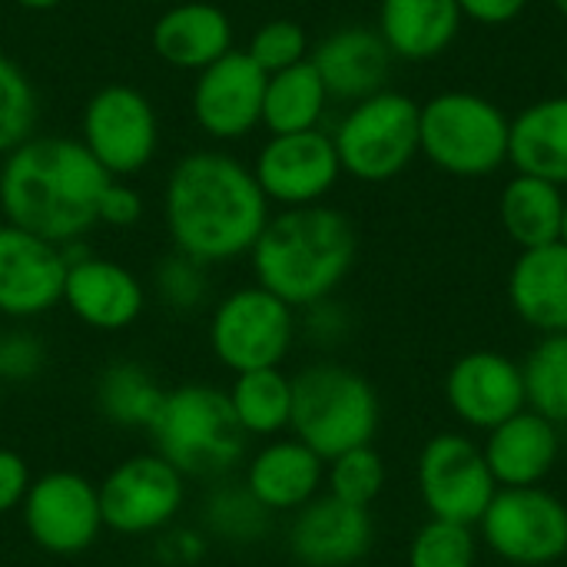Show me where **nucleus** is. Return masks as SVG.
<instances>
[{
    "instance_id": "nucleus-9",
    "label": "nucleus",
    "mask_w": 567,
    "mask_h": 567,
    "mask_svg": "<svg viewBox=\"0 0 567 567\" xmlns=\"http://www.w3.org/2000/svg\"><path fill=\"white\" fill-rule=\"evenodd\" d=\"M159 136L153 100L130 83H106L86 100L76 140L113 179H130L156 159Z\"/></svg>"
},
{
    "instance_id": "nucleus-4",
    "label": "nucleus",
    "mask_w": 567,
    "mask_h": 567,
    "mask_svg": "<svg viewBox=\"0 0 567 567\" xmlns=\"http://www.w3.org/2000/svg\"><path fill=\"white\" fill-rule=\"evenodd\" d=\"M156 455L183 478H226L246 455V432L236 422L223 389L186 382L166 389L163 409L150 429Z\"/></svg>"
},
{
    "instance_id": "nucleus-31",
    "label": "nucleus",
    "mask_w": 567,
    "mask_h": 567,
    "mask_svg": "<svg viewBox=\"0 0 567 567\" xmlns=\"http://www.w3.org/2000/svg\"><path fill=\"white\" fill-rule=\"evenodd\" d=\"M272 512L246 488V482H226L203 498V532L206 538L226 545H256L266 538Z\"/></svg>"
},
{
    "instance_id": "nucleus-37",
    "label": "nucleus",
    "mask_w": 567,
    "mask_h": 567,
    "mask_svg": "<svg viewBox=\"0 0 567 567\" xmlns=\"http://www.w3.org/2000/svg\"><path fill=\"white\" fill-rule=\"evenodd\" d=\"M262 73H279L309 60V37L296 20H266L252 30L249 43L243 47Z\"/></svg>"
},
{
    "instance_id": "nucleus-19",
    "label": "nucleus",
    "mask_w": 567,
    "mask_h": 567,
    "mask_svg": "<svg viewBox=\"0 0 567 567\" xmlns=\"http://www.w3.org/2000/svg\"><path fill=\"white\" fill-rule=\"evenodd\" d=\"M445 395L452 412L472 425L492 432L515 412H522L525 402V379L522 369L502 355V352H468L462 355L445 382Z\"/></svg>"
},
{
    "instance_id": "nucleus-18",
    "label": "nucleus",
    "mask_w": 567,
    "mask_h": 567,
    "mask_svg": "<svg viewBox=\"0 0 567 567\" xmlns=\"http://www.w3.org/2000/svg\"><path fill=\"white\" fill-rule=\"evenodd\" d=\"M372 548L369 508L349 505L336 495H316L289 525V551L306 567H349Z\"/></svg>"
},
{
    "instance_id": "nucleus-34",
    "label": "nucleus",
    "mask_w": 567,
    "mask_h": 567,
    "mask_svg": "<svg viewBox=\"0 0 567 567\" xmlns=\"http://www.w3.org/2000/svg\"><path fill=\"white\" fill-rule=\"evenodd\" d=\"M37 116L40 103L27 70L0 53V159L37 133Z\"/></svg>"
},
{
    "instance_id": "nucleus-1",
    "label": "nucleus",
    "mask_w": 567,
    "mask_h": 567,
    "mask_svg": "<svg viewBox=\"0 0 567 567\" xmlns=\"http://www.w3.org/2000/svg\"><path fill=\"white\" fill-rule=\"evenodd\" d=\"M269 206L252 169L226 150L183 153L163 183V226L173 249L213 269L249 256L272 216Z\"/></svg>"
},
{
    "instance_id": "nucleus-33",
    "label": "nucleus",
    "mask_w": 567,
    "mask_h": 567,
    "mask_svg": "<svg viewBox=\"0 0 567 567\" xmlns=\"http://www.w3.org/2000/svg\"><path fill=\"white\" fill-rule=\"evenodd\" d=\"M153 292L176 316L199 312L213 299V266H206L179 249H169L153 266Z\"/></svg>"
},
{
    "instance_id": "nucleus-46",
    "label": "nucleus",
    "mask_w": 567,
    "mask_h": 567,
    "mask_svg": "<svg viewBox=\"0 0 567 567\" xmlns=\"http://www.w3.org/2000/svg\"><path fill=\"white\" fill-rule=\"evenodd\" d=\"M565 80H567V70H565Z\"/></svg>"
},
{
    "instance_id": "nucleus-29",
    "label": "nucleus",
    "mask_w": 567,
    "mask_h": 567,
    "mask_svg": "<svg viewBox=\"0 0 567 567\" xmlns=\"http://www.w3.org/2000/svg\"><path fill=\"white\" fill-rule=\"evenodd\" d=\"M502 223L522 249H538L561 239L565 199L555 183L522 173L502 196Z\"/></svg>"
},
{
    "instance_id": "nucleus-21",
    "label": "nucleus",
    "mask_w": 567,
    "mask_h": 567,
    "mask_svg": "<svg viewBox=\"0 0 567 567\" xmlns=\"http://www.w3.org/2000/svg\"><path fill=\"white\" fill-rule=\"evenodd\" d=\"M558 449V425L522 409L488 432V445L482 452L498 488H532L551 475Z\"/></svg>"
},
{
    "instance_id": "nucleus-10",
    "label": "nucleus",
    "mask_w": 567,
    "mask_h": 567,
    "mask_svg": "<svg viewBox=\"0 0 567 567\" xmlns=\"http://www.w3.org/2000/svg\"><path fill=\"white\" fill-rule=\"evenodd\" d=\"M96 488L103 528L130 538L166 532L186 502V478L156 452L123 458Z\"/></svg>"
},
{
    "instance_id": "nucleus-43",
    "label": "nucleus",
    "mask_w": 567,
    "mask_h": 567,
    "mask_svg": "<svg viewBox=\"0 0 567 567\" xmlns=\"http://www.w3.org/2000/svg\"><path fill=\"white\" fill-rule=\"evenodd\" d=\"M17 7H23V10H33V13H43V10H53V7H60L63 0H13Z\"/></svg>"
},
{
    "instance_id": "nucleus-8",
    "label": "nucleus",
    "mask_w": 567,
    "mask_h": 567,
    "mask_svg": "<svg viewBox=\"0 0 567 567\" xmlns=\"http://www.w3.org/2000/svg\"><path fill=\"white\" fill-rule=\"evenodd\" d=\"M419 110L405 93L389 90L359 100L332 133L339 166L365 183L402 173L419 150Z\"/></svg>"
},
{
    "instance_id": "nucleus-7",
    "label": "nucleus",
    "mask_w": 567,
    "mask_h": 567,
    "mask_svg": "<svg viewBox=\"0 0 567 567\" xmlns=\"http://www.w3.org/2000/svg\"><path fill=\"white\" fill-rule=\"evenodd\" d=\"M296 342V309L259 282L226 292L209 316V349L229 372L276 369Z\"/></svg>"
},
{
    "instance_id": "nucleus-30",
    "label": "nucleus",
    "mask_w": 567,
    "mask_h": 567,
    "mask_svg": "<svg viewBox=\"0 0 567 567\" xmlns=\"http://www.w3.org/2000/svg\"><path fill=\"white\" fill-rule=\"evenodd\" d=\"M226 395L246 435L269 439L286 432L292 422V379L279 365L236 372Z\"/></svg>"
},
{
    "instance_id": "nucleus-11",
    "label": "nucleus",
    "mask_w": 567,
    "mask_h": 567,
    "mask_svg": "<svg viewBox=\"0 0 567 567\" xmlns=\"http://www.w3.org/2000/svg\"><path fill=\"white\" fill-rule=\"evenodd\" d=\"M488 548L522 567H542L567 555V508L545 488H498L482 515Z\"/></svg>"
},
{
    "instance_id": "nucleus-42",
    "label": "nucleus",
    "mask_w": 567,
    "mask_h": 567,
    "mask_svg": "<svg viewBox=\"0 0 567 567\" xmlns=\"http://www.w3.org/2000/svg\"><path fill=\"white\" fill-rule=\"evenodd\" d=\"M458 7L482 23H505L522 13L525 0H458Z\"/></svg>"
},
{
    "instance_id": "nucleus-15",
    "label": "nucleus",
    "mask_w": 567,
    "mask_h": 567,
    "mask_svg": "<svg viewBox=\"0 0 567 567\" xmlns=\"http://www.w3.org/2000/svg\"><path fill=\"white\" fill-rule=\"evenodd\" d=\"M249 169L266 199L282 209L319 203L342 173L336 143L319 126L302 133H269Z\"/></svg>"
},
{
    "instance_id": "nucleus-27",
    "label": "nucleus",
    "mask_w": 567,
    "mask_h": 567,
    "mask_svg": "<svg viewBox=\"0 0 567 567\" xmlns=\"http://www.w3.org/2000/svg\"><path fill=\"white\" fill-rule=\"evenodd\" d=\"M163 399H166V389L156 382V375L133 362V359H123V362H110L100 375H96V385H93V402H96V412L116 425V429H136V432H146L153 429L159 409H163Z\"/></svg>"
},
{
    "instance_id": "nucleus-22",
    "label": "nucleus",
    "mask_w": 567,
    "mask_h": 567,
    "mask_svg": "<svg viewBox=\"0 0 567 567\" xmlns=\"http://www.w3.org/2000/svg\"><path fill=\"white\" fill-rule=\"evenodd\" d=\"M332 100H365L382 90L392 63V50L382 33L365 27H346L326 37L316 53H309Z\"/></svg>"
},
{
    "instance_id": "nucleus-3",
    "label": "nucleus",
    "mask_w": 567,
    "mask_h": 567,
    "mask_svg": "<svg viewBox=\"0 0 567 567\" xmlns=\"http://www.w3.org/2000/svg\"><path fill=\"white\" fill-rule=\"evenodd\" d=\"M355 249L352 223L339 209L312 203L272 213L249 249V262L262 289L292 309H309L339 289L355 262Z\"/></svg>"
},
{
    "instance_id": "nucleus-20",
    "label": "nucleus",
    "mask_w": 567,
    "mask_h": 567,
    "mask_svg": "<svg viewBox=\"0 0 567 567\" xmlns=\"http://www.w3.org/2000/svg\"><path fill=\"white\" fill-rule=\"evenodd\" d=\"M150 47L166 66L199 73L233 50V20L209 0H176L153 20Z\"/></svg>"
},
{
    "instance_id": "nucleus-41",
    "label": "nucleus",
    "mask_w": 567,
    "mask_h": 567,
    "mask_svg": "<svg viewBox=\"0 0 567 567\" xmlns=\"http://www.w3.org/2000/svg\"><path fill=\"white\" fill-rule=\"evenodd\" d=\"M206 545H209V538L199 532H173L163 542V555L176 565H196L206 555Z\"/></svg>"
},
{
    "instance_id": "nucleus-36",
    "label": "nucleus",
    "mask_w": 567,
    "mask_h": 567,
    "mask_svg": "<svg viewBox=\"0 0 567 567\" xmlns=\"http://www.w3.org/2000/svg\"><path fill=\"white\" fill-rule=\"evenodd\" d=\"M475 551L472 525L432 518L409 548V567H475Z\"/></svg>"
},
{
    "instance_id": "nucleus-13",
    "label": "nucleus",
    "mask_w": 567,
    "mask_h": 567,
    "mask_svg": "<svg viewBox=\"0 0 567 567\" xmlns=\"http://www.w3.org/2000/svg\"><path fill=\"white\" fill-rule=\"evenodd\" d=\"M419 488L432 518L478 525L498 482L475 442L465 435H435L419 458Z\"/></svg>"
},
{
    "instance_id": "nucleus-26",
    "label": "nucleus",
    "mask_w": 567,
    "mask_h": 567,
    "mask_svg": "<svg viewBox=\"0 0 567 567\" xmlns=\"http://www.w3.org/2000/svg\"><path fill=\"white\" fill-rule=\"evenodd\" d=\"M508 156L528 176L567 183V96L535 103L512 123Z\"/></svg>"
},
{
    "instance_id": "nucleus-40",
    "label": "nucleus",
    "mask_w": 567,
    "mask_h": 567,
    "mask_svg": "<svg viewBox=\"0 0 567 567\" xmlns=\"http://www.w3.org/2000/svg\"><path fill=\"white\" fill-rule=\"evenodd\" d=\"M30 482L33 478H30V468H27L23 455L13 452V449H0V515L23 505Z\"/></svg>"
},
{
    "instance_id": "nucleus-35",
    "label": "nucleus",
    "mask_w": 567,
    "mask_h": 567,
    "mask_svg": "<svg viewBox=\"0 0 567 567\" xmlns=\"http://www.w3.org/2000/svg\"><path fill=\"white\" fill-rule=\"evenodd\" d=\"M326 478H329V495L349 505L369 508L385 488V462L372 445H359L329 458Z\"/></svg>"
},
{
    "instance_id": "nucleus-28",
    "label": "nucleus",
    "mask_w": 567,
    "mask_h": 567,
    "mask_svg": "<svg viewBox=\"0 0 567 567\" xmlns=\"http://www.w3.org/2000/svg\"><path fill=\"white\" fill-rule=\"evenodd\" d=\"M329 103V90L312 66V60H302L296 66H286L279 73L266 76V96H262V126L269 133H302L316 130Z\"/></svg>"
},
{
    "instance_id": "nucleus-14",
    "label": "nucleus",
    "mask_w": 567,
    "mask_h": 567,
    "mask_svg": "<svg viewBox=\"0 0 567 567\" xmlns=\"http://www.w3.org/2000/svg\"><path fill=\"white\" fill-rule=\"evenodd\" d=\"M266 76L269 73H262L239 47L199 70L189 93V110L199 133L213 143H236L262 126Z\"/></svg>"
},
{
    "instance_id": "nucleus-38",
    "label": "nucleus",
    "mask_w": 567,
    "mask_h": 567,
    "mask_svg": "<svg viewBox=\"0 0 567 567\" xmlns=\"http://www.w3.org/2000/svg\"><path fill=\"white\" fill-rule=\"evenodd\" d=\"M47 365V346L30 329L0 332V385L3 382H33Z\"/></svg>"
},
{
    "instance_id": "nucleus-44",
    "label": "nucleus",
    "mask_w": 567,
    "mask_h": 567,
    "mask_svg": "<svg viewBox=\"0 0 567 567\" xmlns=\"http://www.w3.org/2000/svg\"><path fill=\"white\" fill-rule=\"evenodd\" d=\"M561 243H567V199H565V223H561Z\"/></svg>"
},
{
    "instance_id": "nucleus-12",
    "label": "nucleus",
    "mask_w": 567,
    "mask_h": 567,
    "mask_svg": "<svg viewBox=\"0 0 567 567\" xmlns=\"http://www.w3.org/2000/svg\"><path fill=\"white\" fill-rule=\"evenodd\" d=\"M20 512L33 545L56 558L86 551L103 528L100 488L76 472H47L30 482Z\"/></svg>"
},
{
    "instance_id": "nucleus-17",
    "label": "nucleus",
    "mask_w": 567,
    "mask_h": 567,
    "mask_svg": "<svg viewBox=\"0 0 567 567\" xmlns=\"http://www.w3.org/2000/svg\"><path fill=\"white\" fill-rule=\"evenodd\" d=\"M66 246L0 219V316L27 322L60 306Z\"/></svg>"
},
{
    "instance_id": "nucleus-2",
    "label": "nucleus",
    "mask_w": 567,
    "mask_h": 567,
    "mask_svg": "<svg viewBox=\"0 0 567 567\" xmlns=\"http://www.w3.org/2000/svg\"><path fill=\"white\" fill-rule=\"evenodd\" d=\"M113 176L76 136H30L0 159V216L56 246L96 226V203Z\"/></svg>"
},
{
    "instance_id": "nucleus-39",
    "label": "nucleus",
    "mask_w": 567,
    "mask_h": 567,
    "mask_svg": "<svg viewBox=\"0 0 567 567\" xmlns=\"http://www.w3.org/2000/svg\"><path fill=\"white\" fill-rule=\"evenodd\" d=\"M140 219H143V196L130 183L110 179L96 203V226L126 229V226H136Z\"/></svg>"
},
{
    "instance_id": "nucleus-16",
    "label": "nucleus",
    "mask_w": 567,
    "mask_h": 567,
    "mask_svg": "<svg viewBox=\"0 0 567 567\" xmlns=\"http://www.w3.org/2000/svg\"><path fill=\"white\" fill-rule=\"evenodd\" d=\"M66 312L96 332H123L130 329L146 309V286L140 276L106 256L76 252V243L66 246V279L63 299Z\"/></svg>"
},
{
    "instance_id": "nucleus-6",
    "label": "nucleus",
    "mask_w": 567,
    "mask_h": 567,
    "mask_svg": "<svg viewBox=\"0 0 567 567\" xmlns=\"http://www.w3.org/2000/svg\"><path fill=\"white\" fill-rule=\"evenodd\" d=\"M512 123L482 96L442 93L419 110V150L442 169L482 176L508 159Z\"/></svg>"
},
{
    "instance_id": "nucleus-25",
    "label": "nucleus",
    "mask_w": 567,
    "mask_h": 567,
    "mask_svg": "<svg viewBox=\"0 0 567 567\" xmlns=\"http://www.w3.org/2000/svg\"><path fill=\"white\" fill-rule=\"evenodd\" d=\"M458 20V0H382L379 33L395 56L429 60L452 43Z\"/></svg>"
},
{
    "instance_id": "nucleus-24",
    "label": "nucleus",
    "mask_w": 567,
    "mask_h": 567,
    "mask_svg": "<svg viewBox=\"0 0 567 567\" xmlns=\"http://www.w3.org/2000/svg\"><path fill=\"white\" fill-rule=\"evenodd\" d=\"M508 296L528 326L548 336L567 332V243L525 249L512 269Z\"/></svg>"
},
{
    "instance_id": "nucleus-23",
    "label": "nucleus",
    "mask_w": 567,
    "mask_h": 567,
    "mask_svg": "<svg viewBox=\"0 0 567 567\" xmlns=\"http://www.w3.org/2000/svg\"><path fill=\"white\" fill-rule=\"evenodd\" d=\"M322 478H326V458H319L299 439H279L252 455L243 482L272 515H279V512H299L306 502H312L319 495Z\"/></svg>"
},
{
    "instance_id": "nucleus-32",
    "label": "nucleus",
    "mask_w": 567,
    "mask_h": 567,
    "mask_svg": "<svg viewBox=\"0 0 567 567\" xmlns=\"http://www.w3.org/2000/svg\"><path fill=\"white\" fill-rule=\"evenodd\" d=\"M525 402L548 422H567V332L545 336L522 365Z\"/></svg>"
},
{
    "instance_id": "nucleus-5",
    "label": "nucleus",
    "mask_w": 567,
    "mask_h": 567,
    "mask_svg": "<svg viewBox=\"0 0 567 567\" xmlns=\"http://www.w3.org/2000/svg\"><path fill=\"white\" fill-rule=\"evenodd\" d=\"M289 429L329 462L349 449L372 445L379 429V395L359 372L346 365H309L292 379Z\"/></svg>"
},
{
    "instance_id": "nucleus-45",
    "label": "nucleus",
    "mask_w": 567,
    "mask_h": 567,
    "mask_svg": "<svg viewBox=\"0 0 567 567\" xmlns=\"http://www.w3.org/2000/svg\"><path fill=\"white\" fill-rule=\"evenodd\" d=\"M555 7H558V10L567 17V0H555Z\"/></svg>"
}]
</instances>
